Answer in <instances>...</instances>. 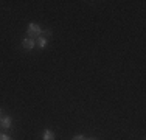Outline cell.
Segmentation results:
<instances>
[{"label":"cell","mask_w":146,"mask_h":140,"mask_svg":"<svg viewBox=\"0 0 146 140\" xmlns=\"http://www.w3.org/2000/svg\"><path fill=\"white\" fill-rule=\"evenodd\" d=\"M11 125H13V118L9 117V115H3V117H0V128L2 129L8 131V129H11Z\"/></svg>","instance_id":"obj_2"},{"label":"cell","mask_w":146,"mask_h":140,"mask_svg":"<svg viewBox=\"0 0 146 140\" xmlns=\"http://www.w3.org/2000/svg\"><path fill=\"white\" fill-rule=\"evenodd\" d=\"M42 31H44V30L40 28V25H37V23L31 22V23H28V28H27V37H30V39L36 41L37 37L42 36Z\"/></svg>","instance_id":"obj_1"},{"label":"cell","mask_w":146,"mask_h":140,"mask_svg":"<svg viewBox=\"0 0 146 140\" xmlns=\"http://www.w3.org/2000/svg\"><path fill=\"white\" fill-rule=\"evenodd\" d=\"M0 140H13V139H11V135H8V134L3 132V134H0Z\"/></svg>","instance_id":"obj_6"},{"label":"cell","mask_w":146,"mask_h":140,"mask_svg":"<svg viewBox=\"0 0 146 140\" xmlns=\"http://www.w3.org/2000/svg\"><path fill=\"white\" fill-rule=\"evenodd\" d=\"M47 44H48V39H47V37H44V36H40V37H37V39H36V45L39 48H45V47H47Z\"/></svg>","instance_id":"obj_4"},{"label":"cell","mask_w":146,"mask_h":140,"mask_svg":"<svg viewBox=\"0 0 146 140\" xmlns=\"http://www.w3.org/2000/svg\"><path fill=\"white\" fill-rule=\"evenodd\" d=\"M22 47L27 48V50H33V48L36 47V41L30 39V37H23L22 39Z\"/></svg>","instance_id":"obj_3"},{"label":"cell","mask_w":146,"mask_h":140,"mask_svg":"<svg viewBox=\"0 0 146 140\" xmlns=\"http://www.w3.org/2000/svg\"><path fill=\"white\" fill-rule=\"evenodd\" d=\"M72 140H86V137H84V135H75Z\"/></svg>","instance_id":"obj_7"},{"label":"cell","mask_w":146,"mask_h":140,"mask_svg":"<svg viewBox=\"0 0 146 140\" xmlns=\"http://www.w3.org/2000/svg\"><path fill=\"white\" fill-rule=\"evenodd\" d=\"M42 140H54V132L51 129H45L42 134Z\"/></svg>","instance_id":"obj_5"},{"label":"cell","mask_w":146,"mask_h":140,"mask_svg":"<svg viewBox=\"0 0 146 140\" xmlns=\"http://www.w3.org/2000/svg\"><path fill=\"white\" fill-rule=\"evenodd\" d=\"M0 117H2V109H0Z\"/></svg>","instance_id":"obj_9"},{"label":"cell","mask_w":146,"mask_h":140,"mask_svg":"<svg viewBox=\"0 0 146 140\" xmlns=\"http://www.w3.org/2000/svg\"><path fill=\"white\" fill-rule=\"evenodd\" d=\"M86 140H95V139H86Z\"/></svg>","instance_id":"obj_8"}]
</instances>
